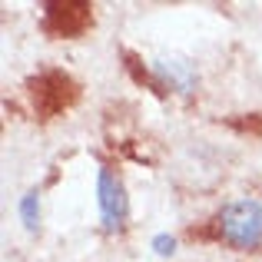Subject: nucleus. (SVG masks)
Masks as SVG:
<instances>
[{
	"label": "nucleus",
	"instance_id": "4",
	"mask_svg": "<svg viewBox=\"0 0 262 262\" xmlns=\"http://www.w3.org/2000/svg\"><path fill=\"white\" fill-rule=\"evenodd\" d=\"M96 203H100V223L106 232H120L126 223V189H123V179L113 176L106 166L96 173Z\"/></svg>",
	"mask_w": 262,
	"mask_h": 262
},
{
	"label": "nucleus",
	"instance_id": "5",
	"mask_svg": "<svg viewBox=\"0 0 262 262\" xmlns=\"http://www.w3.org/2000/svg\"><path fill=\"white\" fill-rule=\"evenodd\" d=\"M153 73L163 86L176 90V93H192V90H196V70H192V63L183 60V57H160L153 63Z\"/></svg>",
	"mask_w": 262,
	"mask_h": 262
},
{
	"label": "nucleus",
	"instance_id": "1",
	"mask_svg": "<svg viewBox=\"0 0 262 262\" xmlns=\"http://www.w3.org/2000/svg\"><path fill=\"white\" fill-rule=\"evenodd\" d=\"M219 239L232 246V249H259L262 246V199L243 196L232 199L219 209L216 216Z\"/></svg>",
	"mask_w": 262,
	"mask_h": 262
},
{
	"label": "nucleus",
	"instance_id": "2",
	"mask_svg": "<svg viewBox=\"0 0 262 262\" xmlns=\"http://www.w3.org/2000/svg\"><path fill=\"white\" fill-rule=\"evenodd\" d=\"M30 103H33V113L40 120H53V116L67 113V110L77 103L80 86L70 73L63 70H43L30 80Z\"/></svg>",
	"mask_w": 262,
	"mask_h": 262
},
{
	"label": "nucleus",
	"instance_id": "7",
	"mask_svg": "<svg viewBox=\"0 0 262 262\" xmlns=\"http://www.w3.org/2000/svg\"><path fill=\"white\" fill-rule=\"evenodd\" d=\"M153 252L156 256H173L176 252V239L169 236V232H156L153 236Z\"/></svg>",
	"mask_w": 262,
	"mask_h": 262
},
{
	"label": "nucleus",
	"instance_id": "6",
	"mask_svg": "<svg viewBox=\"0 0 262 262\" xmlns=\"http://www.w3.org/2000/svg\"><path fill=\"white\" fill-rule=\"evenodd\" d=\"M17 212H20L24 229L27 232H37V226H40V192L37 189L24 192V196H20V203H17Z\"/></svg>",
	"mask_w": 262,
	"mask_h": 262
},
{
	"label": "nucleus",
	"instance_id": "3",
	"mask_svg": "<svg viewBox=\"0 0 262 262\" xmlns=\"http://www.w3.org/2000/svg\"><path fill=\"white\" fill-rule=\"evenodd\" d=\"M93 27V7L83 0H63V4H47L43 30L57 40H77Z\"/></svg>",
	"mask_w": 262,
	"mask_h": 262
}]
</instances>
